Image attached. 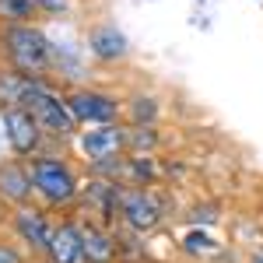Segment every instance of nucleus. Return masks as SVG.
<instances>
[{
	"label": "nucleus",
	"instance_id": "obj_1",
	"mask_svg": "<svg viewBox=\"0 0 263 263\" xmlns=\"http://www.w3.org/2000/svg\"><path fill=\"white\" fill-rule=\"evenodd\" d=\"M0 46H4L11 67L28 74V78H42L53 67V42L46 39L42 28L28 25V21H4Z\"/></svg>",
	"mask_w": 263,
	"mask_h": 263
},
{
	"label": "nucleus",
	"instance_id": "obj_2",
	"mask_svg": "<svg viewBox=\"0 0 263 263\" xmlns=\"http://www.w3.org/2000/svg\"><path fill=\"white\" fill-rule=\"evenodd\" d=\"M25 109L39 120L42 134H49V137H67V134H74V126H78V120H74L67 99H60L53 88H46L39 78H35L28 99H25Z\"/></svg>",
	"mask_w": 263,
	"mask_h": 263
},
{
	"label": "nucleus",
	"instance_id": "obj_3",
	"mask_svg": "<svg viewBox=\"0 0 263 263\" xmlns=\"http://www.w3.org/2000/svg\"><path fill=\"white\" fill-rule=\"evenodd\" d=\"M32 182L49 203H70L74 193H78L74 172L57 158H35L32 162Z\"/></svg>",
	"mask_w": 263,
	"mask_h": 263
},
{
	"label": "nucleus",
	"instance_id": "obj_4",
	"mask_svg": "<svg viewBox=\"0 0 263 263\" xmlns=\"http://www.w3.org/2000/svg\"><path fill=\"white\" fill-rule=\"evenodd\" d=\"M67 105L74 112L78 123H112L120 116V102L105 91H91V88H81V91H70L67 95Z\"/></svg>",
	"mask_w": 263,
	"mask_h": 263
},
{
	"label": "nucleus",
	"instance_id": "obj_5",
	"mask_svg": "<svg viewBox=\"0 0 263 263\" xmlns=\"http://www.w3.org/2000/svg\"><path fill=\"white\" fill-rule=\"evenodd\" d=\"M4 130H7V141L18 155H32L42 141V126L39 120L25 109V105H14V109H4Z\"/></svg>",
	"mask_w": 263,
	"mask_h": 263
},
{
	"label": "nucleus",
	"instance_id": "obj_6",
	"mask_svg": "<svg viewBox=\"0 0 263 263\" xmlns=\"http://www.w3.org/2000/svg\"><path fill=\"white\" fill-rule=\"evenodd\" d=\"M130 141V134L116 126V123H99L95 130H88L81 134V151L91 158V162H109V158H116L123 147Z\"/></svg>",
	"mask_w": 263,
	"mask_h": 263
},
{
	"label": "nucleus",
	"instance_id": "obj_7",
	"mask_svg": "<svg viewBox=\"0 0 263 263\" xmlns=\"http://www.w3.org/2000/svg\"><path fill=\"white\" fill-rule=\"evenodd\" d=\"M46 253H49L53 263H88V253H84V228H78V224H60V228H53Z\"/></svg>",
	"mask_w": 263,
	"mask_h": 263
},
{
	"label": "nucleus",
	"instance_id": "obj_8",
	"mask_svg": "<svg viewBox=\"0 0 263 263\" xmlns=\"http://www.w3.org/2000/svg\"><path fill=\"white\" fill-rule=\"evenodd\" d=\"M88 53L102 63H120L130 57V42L116 25H99L88 32Z\"/></svg>",
	"mask_w": 263,
	"mask_h": 263
},
{
	"label": "nucleus",
	"instance_id": "obj_9",
	"mask_svg": "<svg viewBox=\"0 0 263 263\" xmlns=\"http://www.w3.org/2000/svg\"><path fill=\"white\" fill-rule=\"evenodd\" d=\"M120 214L126 218L130 228L144 232V228H155L158 224V203L151 200L144 190H130V193L120 197Z\"/></svg>",
	"mask_w": 263,
	"mask_h": 263
},
{
	"label": "nucleus",
	"instance_id": "obj_10",
	"mask_svg": "<svg viewBox=\"0 0 263 263\" xmlns=\"http://www.w3.org/2000/svg\"><path fill=\"white\" fill-rule=\"evenodd\" d=\"M32 84H35V78H28V74H21V70H0V109L25 105Z\"/></svg>",
	"mask_w": 263,
	"mask_h": 263
},
{
	"label": "nucleus",
	"instance_id": "obj_11",
	"mask_svg": "<svg viewBox=\"0 0 263 263\" xmlns=\"http://www.w3.org/2000/svg\"><path fill=\"white\" fill-rule=\"evenodd\" d=\"M14 228H18L21 239L32 242L35 249H46V246H49V235H53V228L46 224V218H42L39 211H28V207L14 214Z\"/></svg>",
	"mask_w": 263,
	"mask_h": 263
},
{
	"label": "nucleus",
	"instance_id": "obj_12",
	"mask_svg": "<svg viewBox=\"0 0 263 263\" xmlns=\"http://www.w3.org/2000/svg\"><path fill=\"white\" fill-rule=\"evenodd\" d=\"M32 190H35L32 172H25V168H18V165H4V168H0V197L21 203Z\"/></svg>",
	"mask_w": 263,
	"mask_h": 263
},
{
	"label": "nucleus",
	"instance_id": "obj_13",
	"mask_svg": "<svg viewBox=\"0 0 263 263\" xmlns=\"http://www.w3.org/2000/svg\"><path fill=\"white\" fill-rule=\"evenodd\" d=\"M84 253H88V263H109L116 246L102 228H84Z\"/></svg>",
	"mask_w": 263,
	"mask_h": 263
},
{
	"label": "nucleus",
	"instance_id": "obj_14",
	"mask_svg": "<svg viewBox=\"0 0 263 263\" xmlns=\"http://www.w3.org/2000/svg\"><path fill=\"white\" fill-rule=\"evenodd\" d=\"M39 11V0H0V21H32Z\"/></svg>",
	"mask_w": 263,
	"mask_h": 263
},
{
	"label": "nucleus",
	"instance_id": "obj_15",
	"mask_svg": "<svg viewBox=\"0 0 263 263\" xmlns=\"http://www.w3.org/2000/svg\"><path fill=\"white\" fill-rule=\"evenodd\" d=\"M155 112H158V105H155V99H134V120H155Z\"/></svg>",
	"mask_w": 263,
	"mask_h": 263
},
{
	"label": "nucleus",
	"instance_id": "obj_16",
	"mask_svg": "<svg viewBox=\"0 0 263 263\" xmlns=\"http://www.w3.org/2000/svg\"><path fill=\"white\" fill-rule=\"evenodd\" d=\"M0 263H21V256L11 249V246H4L0 242Z\"/></svg>",
	"mask_w": 263,
	"mask_h": 263
},
{
	"label": "nucleus",
	"instance_id": "obj_17",
	"mask_svg": "<svg viewBox=\"0 0 263 263\" xmlns=\"http://www.w3.org/2000/svg\"><path fill=\"white\" fill-rule=\"evenodd\" d=\"M249 263H263V253H256V256H253V260H249Z\"/></svg>",
	"mask_w": 263,
	"mask_h": 263
}]
</instances>
